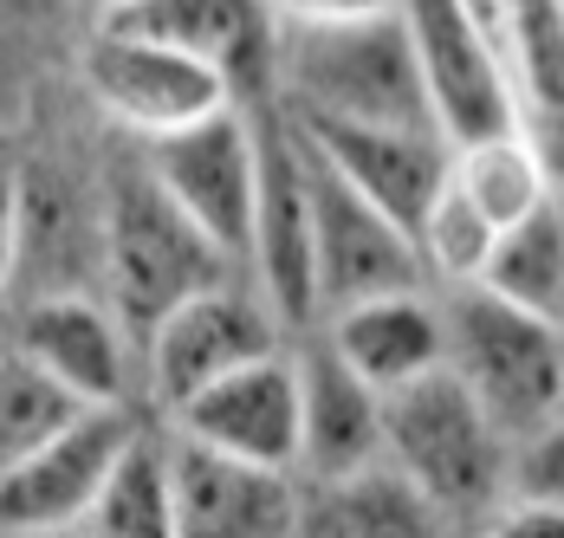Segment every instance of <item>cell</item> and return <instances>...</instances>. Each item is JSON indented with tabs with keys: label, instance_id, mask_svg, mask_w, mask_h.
Returning a JSON list of instances; mask_svg holds the SVG:
<instances>
[{
	"label": "cell",
	"instance_id": "cell-1",
	"mask_svg": "<svg viewBox=\"0 0 564 538\" xmlns=\"http://www.w3.org/2000/svg\"><path fill=\"white\" fill-rule=\"evenodd\" d=\"M273 105L299 123L442 130L402 7L370 13V20H280V98Z\"/></svg>",
	"mask_w": 564,
	"mask_h": 538
},
{
	"label": "cell",
	"instance_id": "cell-2",
	"mask_svg": "<svg viewBox=\"0 0 564 538\" xmlns=\"http://www.w3.org/2000/svg\"><path fill=\"white\" fill-rule=\"evenodd\" d=\"M98 234H105L98 272L111 286V312L123 319L130 337H150L175 305H188L195 292L221 286L227 267H234L221 247L156 189V175L143 169V157L123 162L105 182Z\"/></svg>",
	"mask_w": 564,
	"mask_h": 538
},
{
	"label": "cell",
	"instance_id": "cell-3",
	"mask_svg": "<svg viewBox=\"0 0 564 538\" xmlns=\"http://www.w3.org/2000/svg\"><path fill=\"white\" fill-rule=\"evenodd\" d=\"M383 461L409 486H422L454 526H487L507 506L512 441L454 370L383 396Z\"/></svg>",
	"mask_w": 564,
	"mask_h": 538
},
{
	"label": "cell",
	"instance_id": "cell-4",
	"mask_svg": "<svg viewBox=\"0 0 564 538\" xmlns=\"http://www.w3.org/2000/svg\"><path fill=\"white\" fill-rule=\"evenodd\" d=\"M448 305V370L500 422L512 448L564 422V324L532 319L507 299L460 286Z\"/></svg>",
	"mask_w": 564,
	"mask_h": 538
},
{
	"label": "cell",
	"instance_id": "cell-5",
	"mask_svg": "<svg viewBox=\"0 0 564 538\" xmlns=\"http://www.w3.org/2000/svg\"><path fill=\"white\" fill-rule=\"evenodd\" d=\"M402 20L415 33V58H422L429 98H435V117L454 150L525 130L507 40L474 0H402Z\"/></svg>",
	"mask_w": 564,
	"mask_h": 538
},
{
	"label": "cell",
	"instance_id": "cell-6",
	"mask_svg": "<svg viewBox=\"0 0 564 538\" xmlns=\"http://www.w3.org/2000/svg\"><path fill=\"white\" fill-rule=\"evenodd\" d=\"M156 189L195 220L234 267L253 260V215H260V110L234 105L195 130L137 150Z\"/></svg>",
	"mask_w": 564,
	"mask_h": 538
},
{
	"label": "cell",
	"instance_id": "cell-7",
	"mask_svg": "<svg viewBox=\"0 0 564 538\" xmlns=\"http://www.w3.org/2000/svg\"><path fill=\"white\" fill-rule=\"evenodd\" d=\"M78 78H85L91 105L105 110L137 150L163 143L175 130H195V123H208V117L240 105L221 72L170 53V46L130 40L117 26H91V40L78 53Z\"/></svg>",
	"mask_w": 564,
	"mask_h": 538
},
{
	"label": "cell",
	"instance_id": "cell-8",
	"mask_svg": "<svg viewBox=\"0 0 564 538\" xmlns=\"http://www.w3.org/2000/svg\"><path fill=\"white\" fill-rule=\"evenodd\" d=\"M285 351V319L267 305V292L247 286H208L188 305H175L170 319L143 337V377H150V402L175 416L182 402H195L202 389H215L221 377L280 357Z\"/></svg>",
	"mask_w": 564,
	"mask_h": 538
},
{
	"label": "cell",
	"instance_id": "cell-9",
	"mask_svg": "<svg viewBox=\"0 0 564 538\" xmlns=\"http://www.w3.org/2000/svg\"><path fill=\"white\" fill-rule=\"evenodd\" d=\"M305 169H312V234H318V324L364 299L429 292V260L415 234L395 227L377 202H364L312 143H305Z\"/></svg>",
	"mask_w": 564,
	"mask_h": 538
},
{
	"label": "cell",
	"instance_id": "cell-10",
	"mask_svg": "<svg viewBox=\"0 0 564 538\" xmlns=\"http://www.w3.org/2000/svg\"><path fill=\"white\" fill-rule=\"evenodd\" d=\"M98 26L221 72L240 105L280 98V13L267 0H105Z\"/></svg>",
	"mask_w": 564,
	"mask_h": 538
},
{
	"label": "cell",
	"instance_id": "cell-11",
	"mask_svg": "<svg viewBox=\"0 0 564 538\" xmlns=\"http://www.w3.org/2000/svg\"><path fill=\"white\" fill-rule=\"evenodd\" d=\"M260 110V215H253V292L285 319V331L318 324V234H312V169L299 123L280 105Z\"/></svg>",
	"mask_w": 564,
	"mask_h": 538
},
{
	"label": "cell",
	"instance_id": "cell-12",
	"mask_svg": "<svg viewBox=\"0 0 564 538\" xmlns=\"http://www.w3.org/2000/svg\"><path fill=\"white\" fill-rule=\"evenodd\" d=\"M137 434V409H85L20 474L0 481V532H78Z\"/></svg>",
	"mask_w": 564,
	"mask_h": 538
},
{
	"label": "cell",
	"instance_id": "cell-13",
	"mask_svg": "<svg viewBox=\"0 0 564 538\" xmlns=\"http://www.w3.org/2000/svg\"><path fill=\"white\" fill-rule=\"evenodd\" d=\"M175 434L253 461V467H280L299 474V448H305V389H299V357H260L247 370L221 377L215 389H202L195 402H182L170 416Z\"/></svg>",
	"mask_w": 564,
	"mask_h": 538
},
{
	"label": "cell",
	"instance_id": "cell-14",
	"mask_svg": "<svg viewBox=\"0 0 564 538\" xmlns=\"http://www.w3.org/2000/svg\"><path fill=\"white\" fill-rule=\"evenodd\" d=\"M175 474V538H292L305 481L280 467H253L215 454L188 434H170Z\"/></svg>",
	"mask_w": 564,
	"mask_h": 538
},
{
	"label": "cell",
	"instance_id": "cell-15",
	"mask_svg": "<svg viewBox=\"0 0 564 538\" xmlns=\"http://www.w3.org/2000/svg\"><path fill=\"white\" fill-rule=\"evenodd\" d=\"M13 351L85 409H130V331L105 299L40 292L13 324Z\"/></svg>",
	"mask_w": 564,
	"mask_h": 538
},
{
	"label": "cell",
	"instance_id": "cell-16",
	"mask_svg": "<svg viewBox=\"0 0 564 538\" xmlns=\"http://www.w3.org/2000/svg\"><path fill=\"white\" fill-rule=\"evenodd\" d=\"M299 130L364 202H377L409 234H422L429 208L454 182V143L442 130H357V123H299Z\"/></svg>",
	"mask_w": 564,
	"mask_h": 538
},
{
	"label": "cell",
	"instance_id": "cell-17",
	"mask_svg": "<svg viewBox=\"0 0 564 538\" xmlns=\"http://www.w3.org/2000/svg\"><path fill=\"white\" fill-rule=\"evenodd\" d=\"M299 389H305L299 481H350V474L383 467V396L318 331L299 351Z\"/></svg>",
	"mask_w": 564,
	"mask_h": 538
},
{
	"label": "cell",
	"instance_id": "cell-18",
	"mask_svg": "<svg viewBox=\"0 0 564 538\" xmlns=\"http://www.w3.org/2000/svg\"><path fill=\"white\" fill-rule=\"evenodd\" d=\"M318 337L377 396H395L409 383L448 370V305H435L429 292H390V299L344 305L318 324Z\"/></svg>",
	"mask_w": 564,
	"mask_h": 538
},
{
	"label": "cell",
	"instance_id": "cell-19",
	"mask_svg": "<svg viewBox=\"0 0 564 538\" xmlns=\"http://www.w3.org/2000/svg\"><path fill=\"white\" fill-rule=\"evenodd\" d=\"M292 538H454V519L383 461L350 481H305Z\"/></svg>",
	"mask_w": 564,
	"mask_h": 538
},
{
	"label": "cell",
	"instance_id": "cell-20",
	"mask_svg": "<svg viewBox=\"0 0 564 538\" xmlns=\"http://www.w3.org/2000/svg\"><path fill=\"white\" fill-rule=\"evenodd\" d=\"M507 40L525 137L545 150L564 182V0H494Z\"/></svg>",
	"mask_w": 564,
	"mask_h": 538
},
{
	"label": "cell",
	"instance_id": "cell-21",
	"mask_svg": "<svg viewBox=\"0 0 564 538\" xmlns=\"http://www.w3.org/2000/svg\"><path fill=\"white\" fill-rule=\"evenodd\" d=\"M454 189L494 220L500 234L519 227L525 215H539L545 202H558L564 182L558 169L545 162V150L525 137V130H507V137H480V143H460L454 150Z\"/></svg>",
	"mask_w": 564,
	"mask_h": 538
},
{
	"label": "cell",
	"instance_id": "cell-22",
	"mask_svg": "<svg viewBox=\"0 0 564 538\" xmlns=\"http://www.w3.org/2000/svg\"><path fill=\"white\" fill-rule=\"evenodd\" d=\"M480 292L507 299V305L532 312V319L564 324V195L494 240V260L480 272Z\"/></svg>",
	"mask_w": 564,
	"mask_h": 538
},
{
	"label": "cell",
	"instance_id": "cell-23",
	"mask_svg": "<svg viewBox=\"0 0 564 538\" xmlns=\"http://www.w3.org/2000/svg\"><path fill=\"white\" fill-rule=\"evenodd\" d=\"M91 538H175V474H170V434H137L130 454L117 461L111 486L98 493Z\"/></svg>",
	"mask_w": 564,
	"mask_h": 538
},
{
	"label": "cell",
	"instance_id": "cell-24",
	"mask_svg": "<svg viewBox=\"0 0 564 538\" xmlns=\"http://www.w3.org/2000/svg\"><path fill=\"white\" fill-rule=\"evenodd\" d=\"M78 416H85V402L65 396L46 370H33V364L13 351V337H7V357H0V481L20 474V467H26L46 441H58Z\"/></svg>",
	"mask_w": 564,
	"mask_h": 538
},
{
	"label": "cell",
	"instance_id": "cell-25",
	"mask_svg": "<svg viewBox=\"0 0 564 538\" xmlns=\"http://www.w3.org/2000/svg\"><path fill=\"white\" fill-rule=\"evenodd\" d=\"M494 240H500V227L480 215L454 182L442 189V202L429 208L422 234H415V247H422V260H429V279H442L448 292L480 286V272H487V260H494Z\"/></svg>",
	"mask_w": 564,
	"mask_h": 538
},
{
	"label": "cell",
	"instance_id": "cell-26",
	"mask_svg": "<svg viewBox=\"0 0 564 538\" xmlns=\"http://www.w3.org/2000/svg\"><path fill=\"white\" fill-rule=\"evenodd\" d=\"M507 499H532V506H564V422L525 434L512 448Z\"/></svg>",
	"mask_w": 564,
	"mask_h": 538
},
{
	"label": "cell",
	"instance_id": "cell-27",
	"mask_svg": "<svg viewBox=\"0 0 564 538\" xmlns=\"http://www.w3.org/2000/svg\"><path fill=\"white\" fill-rule=\"evenodd\" d=\"M26 260V182H20V162L0 157V292L7 279Z\"/></svg>",
	"mask_w": 564,
	"mask_h": 538
},
{
	"label": "cell",
	"instance_id": "cell-28",
	"mask_svg": "<svg viewBox=\"0 0 564 538\" xmlns=\"http://www.w3.org/2000/svg\"><path fill=\"white\" fill-rule=\"evenodd\" d=\"M480 538H564V506H532V499H507Z\"/></svg>",
	"mask_w": 564,
	"mask_h": 538
},
{
	"label": "cell",
	"instance_id": "cell-29",
	"mask_svg": "<svg viewBox=\"0 0 564 538\" xmlns=\"http://www.w3.org/2000/svg\"><path fill=\"white\" fill-rule=\"evenodd\" d=\"M280 20H370V13H395L402 0H267Z\"/></svg>",
	"mask_w": 564,
	"mask_h": 538
},
{
	"label": "cell",
	"instance_id": "cell-30",
	"mask_svg": "<svg viewBox=\"0 0 564 538\" xmlns=\"http://www.w3.org/2000/svg\"><path fill=\"white\" fill-rule=\"evenodd\" d=\"M0 538H91V532L78 526V532H0Z\"/></svg>",
	"mask_w": 564,
	"mask_h": 538
},
{
	"label": "cell",
	"instance_id": "cell-31",
	"mask_svg": "<svg viewBox=\"0 0 564 538\" xmlns=\"http://www.w3.org/2000/svg\"><path fill=\"white\" fill-rule=\"evenodd\" d=\"M7 7H20V0H0V13H7Z\"/></svg>",
	"mask_w": 564,
	"mask_h": 538
},
{
	"label": "cell",
	"instance_id": "cell-32",
	"mask_svg": "<svg viewBox=\"0 0 564 538\" xmlns=\"http://www.w3.org/2000/svg\"><path fill=\"white\" fill-rule=\"evenodd\" d=\"M0 357H7V337H0Z\"/></svg>",
	"mask_w": 564,
	"mask_h": 538
},
{
	"label": "cell",
	"instance_id": "cell-33",
	"mask_svg": "<svg viewBox=\"0 0 564 538\" xmlns=\"http://www.w3.org/2000/svg\"><path fill=\"white\" fill-rule=\"evenodd\" d=\"M98 7H105V0H98Z\"/></svg>",
	"mask_w": 564,
	"mask_h": 538
}]
</instances>
